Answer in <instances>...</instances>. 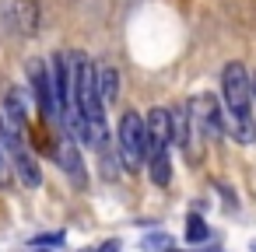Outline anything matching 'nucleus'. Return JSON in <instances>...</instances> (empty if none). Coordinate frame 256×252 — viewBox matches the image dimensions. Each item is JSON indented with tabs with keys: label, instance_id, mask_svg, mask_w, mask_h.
Returning a JSON list of instances; mask_svg holds the SVG:
<instances>
[{
	"label": "nucleus",
	"instance_id": "obj_1",
	"mask_svg": "<svg viewBox=\"0 0 256 252\" xmlns=\"http://www.w3.org/2000/svg\"><path fill=\"white\" fill-rule=\"evenodd\" d=\"M221 116H224V130L232 133V140L238 144H249L252 140V130H249V116H252V105H249V74L242 63H228L221 70Z\"/></svg>",
	"mask_w": 256,
	"mask_h": 252
},
{
	"label": "nucleus",
	"instance_id": "obj_2",
	"mask_svg": "<svg viewBox=\"0 0 256 252\" xmlns=\"http://www.w3.org/2000/svg\"><path fill=\"white\" fill-rule=\"evenodd\" d=\"M168 109H151L144 119V165L154 179V186H168L172 161H168Z\"/></svg>",
	"mask_w": 256,
	"mask_h": 252
},
{
	"label": "nucleus",
	"instance_id": "obj_3",
	"mask_svg": "<svg viewBox=\"0 0 256 252\" xmlns=\"http://www.w3.org/2000/svg\"><path fill=\"white\" fill-rule=\"evenodd\" d=\"M186 116H190V126H196V133L204 140H218L224 133V116H221V105L210 91L204 95H193L186 102Z\"/></svg>",
	"mask_w": 256,
	"mask_h": 252
},
{
	"label": "nucleus",
	"instance_id": "obj_4",
	"mask_svg": "<svg viewBox=\"0 0 256 252\" xmlns=\"http://www.w3.org/2000/svg\"><path fill=\"white\" fill-rule=\"evenodd\" d=\"M116 151L130 172H137L144 165V119L137 112H123L120 133H116Z\"/></svg>",
	"mask_w": 256,
	"mask_h": 252
},
{
	"label": "nucleus",
	"instance_id": "obj_5",
	"mask_svg": "<svg viewBox=\"0 0 256 252\" xmlns=\"http://www.w3.org/2000/svg\"><path fill=\"white\" fill-rule=\"evenodd\" d=\"M50 70V88H53V105H56V119H70L74 112V74H70V56L56 53L53 63L46 67Z\"/></svg>",
	"mask_w": 256,
	"mask_h": 252
},
{
	"label": "nucleus",
	"instance_id": "obj_6",
	"mask_svg": "<svg viewBox=\"0 0 256 252\" xmlns=\"http://www.w3.org/2000/svg\"><path fill=\"white\" fill-rule=\"evenodd\" d=\"M4 147H8V161L18 172L22 186H28V189L42 186V172H39V165L28 151V144H25V133H4Z\"/></svg>",
	"mask_w": 256,
	"mask_h": 252
},
{
	"label": "nucleus",
	"instance_id": "obj_7",
	"mask_svg": "<svg viewBox=\"0 0 256 252\" xmlns=\"http://www.w3.org/2000/svg\"><path fill=\"white\" fill-rule=\"evenodd\" d=\"M28 81H32V95L39 102V109L46 112V119H56V105H53V88H50V70L42 60L28 63Z\"/></svg>",
	"mask_w": 256,
	"mask_h": 252
},
{
	"label": "nucleus",
	"instance_id": "obj_8",
	"mask_svg": "<svg viewBox=\"0 0 256 252\" xmlns=\"http://www.w3.org/2000/svg\"><path fill=\"white\" fill-rule=\"evenodd\" d=\"M56 161L64 165V172L74 179V186H84V165H81V154H78V144L64 133L60 144H56Z\"/></svg>",
	"mask_w": 256,
	"mask_h": 252
},
{
	"label": "nucleus",
	"instance_id": "obj_9",
	"mask_svg": "<svg viewBox=\"0 0 256 252\" xmlns=\"http://www.w3.org/2000/svg\"><path fill=\"white\" fill-rule=\"evenodd\" d=\"M168 140L179 151H190V116H186V102L168 109Z\"/></svg>",
	"mask_w": 256,
	"mask_h": 252
},
{
	"label": "nucleus",
	"instance_id": "obj_10",
	"mask_svg": "<svg viewBox=\"0 0 256 252\" xmlns=\"http://www.w3.org/2000/svg\"><path fill=\"white\" fill-rule=\"evenodd\" d=\"M98 95H102V102L120 98V70L116 67H98Z\"/></svg>",
	"mask_w": 256,
	"mask_h": 252
},
{
	"label": "nucleus",
	"instance_id": "obj_11",
	"mask_svg": "<svg viewBox=\"0 0 256 252\" xmlns=\"http://www.w3.org/2000/svg\"><path fill=\"white\" fill-rule=\"evenodd\" d=\"M207 235H210V228H207V221H204L200 214H193V217L186 221V242H193V245H200V242H207Z\"/></svg>",
	"mask_w": 256,
	"mask_h": 252
},
{
	"label": "nucleus",
	"instance_id": "obj_12",
	"mask_svg": "<svg viewBox=\"0 0 256 252\" xmlns=\"http://www.w3.org/2000/svg\"><path fill=\"white\" fill-rule=\"evenodd\" d=\"M11 179V161H8V147H4V130H0V189Z\"/></svg>",
	"mask_w": 256,
	"mask_h": 252
},
{
	"label": "nucleus",
	"instance_id": "obj_13",
	"mask_svg": "<svg viewBox=\"0 0 256 252\" xmlns=\"http://www.w3.org/2000/svg\"><path fill=\"white\" fill-rule=\"evenodd\" d=\"M39 245H60L64 242V235H42V238H36Z\"/></svg>",
	"mask_w": 256,
	"mask_h": 252
},
{
	"label": "nucleus",
	"instance_id": "obj_14",
	"mask_svg": "<svg viewBox=\"0 0 256 252\" xmlns=\"http://www.w3.org/2000/svg\"><path fill=\"white\" fill-rule=\"evenodd\" d=\"M120 249V242H106V245H98V249H84V252H116Z\"/></svg>",
	"mask_w": 256,
	"mask_h": 252
},
{
	"label": "nucleus",
	"instance_id": "obj_15",
	"mask_svg": "<svg viewBox=\"0 0 256 252\" xmlns=\"http://www.w3.org/2000/svg\"><path fill=\"white\" fill-rule=\"evenodd\" d=\"M207 252H218V249H207Z\"/></svg>",
	"mask_w": 256,
	"mask_h": 252
},
{
	"label": "nucleus",
	"instance_id": "obj_16",
	"mask_svg": "<svg viewBox=\"0 0 256 252\" xmlns=\"http://www.w3.org/2000/svg\"><path fill=\"white\" fill-rule=\"evenodd\" d=\"M39 252H42V249H39Z\"/></svg>",
	"mask_w": 256,
	"mask_h": 252
}]
</instances>
